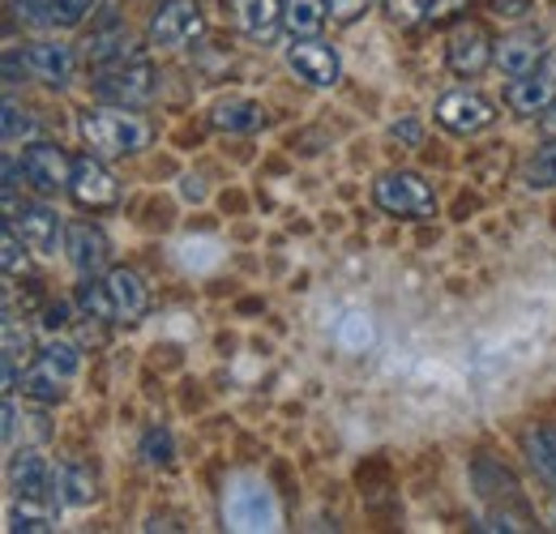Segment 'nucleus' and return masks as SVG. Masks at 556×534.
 <instances>
[{
  "instance_id": "nucleus-11",
  "label": "nucleus",
  "mask_w": 556,
  "mask_h": 534,
  "mask_svg": "<svg viewBox=\"0 0 556 534\" xmlns=\"http://www.w3.org/2000/svg\"><path fill=\"white\" fill-rule=\"evenodd\" d=\"M492 35H488L480 22H458L445 39V65L454 68L458 77H476L492 65Z\"/></svg>"
},
{
  "instance_id": "nucleus-26",
  "label": "nucleus",
  "mask_w": 556,
  "mask_h": 534,
  "mask_svg": "<svg viewBox=\"0 0 556 534\" xmlns=\"http://www.w3.org/2000/svg\"><path fill=\"white\" fill-rule=\"evenodd\" d=\"M77 308L90 317V321H116L112 313V295H108V282L94 274V278H81L77 287Z\"/></svg>"
},
{
  "instance_id": "nucleus-30",
  "label": "nucleus",
  "mask_w": 556,
  "mask_h": 534,
  "mask_svg": "<svg viewBox=\"0 0 556 534\" xmlns=\"http://www.w3.org/2000/svg\"><path fill=\"white\" fill-rule=\"evenodd\" d=\"M30 249H26V240L13 231V223L4 227V236H0V266H4V274L9 278H17V274H26V266H30V257H26Z\"/></svg>"
},
{
  "instance_id": "nucleus-24",
  "label": "nucleus",
  "mask_w": 556,
  "mask_h": 534,
  "mask_svg": "<svg viewBox=\"0 0 556 534\" xmlns=\"http://www.w3.org/2000/svg\"><path fill=\"white\" fill-rule=\"evenodd\" d=\"M52 377H61L65 385H73V377L81 372V351L70 346V342H61V338H52L48 346H39V355H35Z\"/></svg>"
},
{
  "instance_id": "nucleus-38",
  "label": "nucleus",
  "mask_w": 556,
  "mask_h": 534,
  "mask_svg": "<svg viewBox=\"0 0 556 534\" xmlns=\"http://www.w3.org/2000/svg\"><path fill=\"white\" fill-rule=\"evenodd\" d=\"M544 125H548V134H556V103H553V112L544 116Z\"/></svg>"
},
{
  "instance_id": "nucleus-13",
  "label": "nucleus",
  "mask_w": 556,
  "mask_h": 534,
  "mask_svg": "<svg viewBox=\"0 0 556 534\" xmlns=\"http://www.w3.org/2000/svg\"><path fill=\"white\" fill-rule=\"evenodd\" d=\"M65 253H70V266L77 269L81 278L103 274V269H108V262H112V244H108L103 227H94V223H70Z\"/></svg>"
},
{
  "instance_id": "nucleus-1",
  "label": "nucleus",
  "mask_w": 556,
  "mask_h": 534,
  "mask_svg": "<svg viewBox=\"0 0 556 534\" xmlns=\"http://www.w3.org/2000/svg\"><path fill=\"white\" fill-rule=\"evenodd\" d=\"M77 134L86 141V150L99 154V158H134L154 137L134 107H116V103L86 107L77 116Z\"/></svg>"
},
{
  "instance_id": "nucleus-5",
  "label": "nucleus",
  "mask_w": 556,
  "mask_h": 534,
  "mask_svg": "<svg viewBox=\"0 0 556 534\" xmlns=\"http://www.w3.org/2000/svg\"><path fill=\"white\" fill-rule=\"evenodd\" d=\"M9 223H13V231L26 240V249H30L35 257H56V253L65 249L70 227H65V218H61L52 205H43V201L17 205V209L9 214Z\"/></svg>"
},
{
  "instance_id": "nucleus-35",
  "label": "nucleus",
  "mask_w": 556,
  "mask_h": 534,
  "mask_svg": "<svg viewBox=\"0 0 556 534\" xmlns=\"http://www.w3.org/2000/svg\"><path fill=\"white\" fill-rule=\"evenodd\" d=\"M492 9H496V17H505V22H522V17L535 13L531 0H492Z\"/></svg>"
},
{
  "instance_id": "nucleus-3",
  "label": "nucleus",
  "mask_w": 556,
  "mask_h": 534,
  "mask_svg": "<svg viewBox=\"0 0 556 534\" xmlns=\"http://www.w3.org/2000/svg\"><path fill=\"white\" fill-rule=\"evenodd\" d=\"M163 77L150 61H125V65L94 68V99L116 107H146L154 103Z\"/></svg>"
},
{
  "instance_id": "nucleus-25",
  "label": "nucleus",
  "mask_w": 556,
  "mask_h": 534,
  "mask_svg": "<svg viewBox=\"0 0 556 534\" xmlns=\"http://www.w3.org/2000/svg\"><path fill=\"white\" fill-rule=\"evenodd\" d=\"M527 454H531L535 470L556 487V428L553 423H540V428L527 432Z\"/></svg>"
},
{
  "instance_id": "nucleus-7",
  "label": "nucleus",
  "mask_w": 556,
  "mask_h": 534,
  "mask_svg": "<svg viewBox=\"0 0 556 534\" xmlns=\"http://www.w3.org/2000/svg\"><path fill=\"white\" fill-rule=\"evenodd\" d=\"M81 209H112L121 201V180L108 171L99 154H77L73 158L70 189H65Z\"/></svg>"
},
{
  "instance_id": "nucleus-27",
  "label": "nucleus",
  "mask_w": 556,
  "mask_h": 534,
  "mask_svg": "<svg viewBox=\"0 0 556 534\" xmlns=\"http://www.w3.org/2000/svg\"><path fill=\"white\" fill-rule=\"evenodd\" d=\"M9 534H43L52 531V509H35V500H17L13 509H9Z\"/></svg>"
},
{
  "instance_id": "nucleus-10",
  "label": "nucleus",
  "mask_w": 556,
  "mask_h": 534,
  "mask_svg": "<svg viewBox=\"0 0 556 534\" xmlns=\"http://www.w3.org/2000/svg\"><path fill=\"white\" fill-rule=\"evenodd\" d=\"M556 103V61H544L540 68L509 77L505 86V107L518 116H548Z\"/></svg>"
},
{
  "instance_id": "nucleus-23",
  "label": "nucleus",
  "mask_w": 556,
  "mask_h": 534,
  "mask_svg": "<svg viewBox=\"0 0 556 534\" xmlns=\"http://www.w3.org/2000/svg\"><path fill=\"white\" fill-rule=\"evenodd\" d=\"M65 390H70V385H65L61 377H52L39 359H30V368L22 372V394L30 402H39V406H56V402L65 398Z\"/></svg>"
},
{
  "instance_id": "nucleus-28",
  "label": "nucleus",
  "mask_w": 556,
  "mask_h": 534,
  "mask_svg": "<svg viewBox=\"0 0 556 534\" xmlns=\"http://www.w3.org/2000/svg\"><path fill=\"white\" fill-rule=\"evenodd\" d=\"M99 0H48V26L52 30H77Z\"/></svg>"
},
{
  "instance_id": "nucleus-37",
  "label": "nucleus",
  "mask_w": 556,
  "mask_h": 534,
  "mask_svg": "<svg viewBox=\"0 0 556 534\" xmlns=\"http://www.w3.org/2000/svg\"><path fill=\"white\" fill-rule=\"evenodd\" d=\"M65 326H70V304H52V308L43 313V330L56 334V330H65Z\"/></svg>"
},
{
  "instance_id": "nucleus-9",
  "label": "nucleus",
  "mask_w": 556,
  "mask_h": 534,
  "mask_svg": "<svg viewBox=\"0 0 556 534\" xmlns=\"http://www.w3.org/2000/svg\"><path fill=\"white\" fill-rule=\"evenodd\" d=\"M287 65L295 68L300 81H308V86H317V90H330V86H339V77H343L339 52H334L326 39H317V35H308V39H291V48H287Z\"/></svg>"
},
{
  "instance_id": "nucleus-20",
  "label": "nucleus",
  "mask_w": 556,
  "mask_h": 534,
  "mask_svg": "<svg viewBox=\"0 0 556 534\" xmlns=\"http://www.w3.org/2000/svg\"><path fill=\"white\" fill-rule=\"evenodd\" d=\"M94 496H99V483H94V470L86 462H65L56 470V505L86 509V505H94Z\"/></svg>"
},
{
  "instance_id": "nucleus-14",
  "label": "nucleus",
  "mask_w": 556,
  "mask_h": 534,
  "mask_svg": "<svg viewBox=\"0 0 556 534\" xmlns=\"http://www.w3.org/2000/svg\"><path fill=\"white\" fill-rule=\"evenodd\" d=\"M103 282H108V295H112L116 326H138L141 317H146V308H150V291H146L138 269H129V266L108 269Z\"/></svg>"
},
{
  "instance_id": "nucleus-17",
  "label": "nucleus",
  "mask_w": 556,
  "mask_h": 534,
  "mask_svg": "<svg viewBox=\"0 0 556 534\" xmlns=\"http://www.w3.org/2000/svg\"><path fill=\"white\" fill-rule=\"evenodd\" d=\"M134 52H138V43H134L129 26H121V22H108V26L90 30V35H86V43H81L86 65H94V68L125 65V61H134Z\"/></svg>"
},
{
  "instance_id": "nucleus-15",
  "label": "nucleus",
  "mask_w": 556,
  "mask_h": 534,
  "mask_svg": "<svg viewBox=\"0 0 556 534\" xmlns=\"http://www.w3.org/2000/svg\"><path fill=\"white\" fill-rule=\"evenodd\" d=\"M52 487H56V470L48 467L43 454L22 449V454L9 458V492L17 500H43Z\"/></svg>"
},
{
  "instance_id": "nucleus-6",
  "label": "nucleus",
  "mask_w": 556,
  "mask_h": 534,
  "mask_svg": "<svg viewBox=\"0 0 556 534\" xmlns=\"http://www.w3.org/2000/svg\"><path fill=\"white\" fill-rule=\"evenodd\" d=\"M17 167H22V180H26L35 193H43V198L70 189L73 158L56 141H30V145L22 150V158H17Z\"/></svg>"
},
{
  "instance_id": "nucleus-21",
  "label": "nucleus",
  "mask_w": 556,
  "mask_h": 534,
  "mask_svg": "<svg viewBox=\"0 0 556 534\" xmlns=\"http://www.w3.org/2000/svg\"><path fill=\"white\" fill-rule=\"evenodd\" d=\"M330 17V4L326 0H282V30L291 39H308V35H321Z\"/></svg>"
},
{
  "instance_id": "nucleus-12",
  "label": "nucleus",
  "mask_w": 556,
  "mask_h": 534,
  "mask_svg": "<svg viewBox=\"0 0 556 534\" xmlns=\"http://www.w3.org/2000/svg\"><path fill=\"white\" fill-rule=\"evenodd\" d=\"M548 61V39L535 30H514L492 48V65L501 68L505 77H522L531 68H540Z\"/></svg>"
},
{
  "instance_id": "nucleus-33",
  "label": "nucleus",
  "mask_w": 556,
  "mask_h": 534,
  "mask_svg": "<svg viewBox=\"0 0 556 534\" xmlns=\"http://www.w3.org/2000/svg\"><path fill=\"white\" fill-rule=\"evenodd\" d=\"M17 359H30V338H26V330L17 334V321L9 317L4 321V364H17Z\"/></svg>"
},
{
  "instance_id": "nucleus-16",
  "label": "nucleus",
  "mask_w": 556,
  "mask_h": 534,
  "mask_svg": "<svg viewBox=\"0 0 556 534\" xmlns=\"http://www.w3.org/2000/svg\"><path fill=\"white\" fill-rule=\"evenodd\" d=\"M73 68H77V56H73L70 43H56V39H39L26 48V73H35L43 86L61 90L73 81Z\"/></svg>"
},
{
  "instance_id": "nucleus-32",
  "label": "nucleus",
  "mask_w": 556,
  "mask_h": 534,
  "mask_svg": "<svg viewBox=\"0 0 556 534\" xmlns=\"http://www.w3.org/2000/svg\"><path fill=\"white\" fill-rule=\"evenodd\" d=\"M9 17L26 26H48V0H9Z\"/></svg>"
},
{
  "instance_id": "nucleus-39",
  "label": "nucleus",
  "mask_w": 556,
  "mask_h": 534,
  "mask_svg": "<svg viewBox=\"0 0 556 534\" xmlns=\"http://www.w3.org/2000/svg\"><path fill=\"white\" fill-rule=\"evenodd\" d=\"M553 526H556V509H553Z\"/></svg>"
},
{
  "instance_id": "nucleus-2",
  "label": "nucleus",
  "mask_w": 556,
  "mask_h": 534,
  "mask_svg": "<svg viewBox=\"0 0 556 534\" xmlns=\"http://www.w3.org/2000/svg\"><path fill=\"white\" fill-rule=\"evenodd\" d=\"M202 35H206V13L198 0H163L146 26V43L154 52H185Z\"/></svg>"
},
{
  "instance_id": "nucleus-4",
  "label": "nucleus",
  "mask_w": 556,
  "mask_h": 534,
  "mask_svg": "<svg viewBox=\"0 0 556 534\" xmlns=\"http://www.w3.org/2000/svg\"><path fill=\"white\" fill-rule=\"evenodd\" d=\"M372 201H377L386 214L407 218V223L437 218V193H432V185H428L419 171H386V176H377Z\"/></svg>"
},
{
  "instance_id": "nucleus-36",
  "label": "nucleus",
  "mask_w": 556,
  "mask_h": 534,
  "mask_svg": "<svg viewBox=\"0 0 556 534\" xmlns=\"http://www.w3.org/2000/svg\"><path fill=\"white\" fill-rule=\"evenodd\" d=\"M326 4H330V17L334 22H355L368 9V0H326Z\"/></svg>"
},
{
  "instance_id": "nucleus-8",
  "label": "nucleus",
  "mask_w": 556,
  "mask_h": 534,
  "mask_svg": "<svg viewBox=\"0 0 556 534\" xmlns=\"http://www.w3.org/2000/svg\"><path fill=\"white\" fill-rule=\"evenodd\" d=\"M437 125L454 137H476L496 125V107L488 103L484 94L476 90H450L441 103H437Z\"/></svg>"
},
{
  "instance_id": "nucleus-18",
  "label": "nucleus",
  "mask_w": 556,
  "mask_h": 534,
  "mask_svg": "<svg viewBox=\"0 0 556 534\" xmlns=\"http://www.w3.org/2000/svg\"><path fill=\"white\" fill-rule=\"evenodd\" d=\"M231 4V22L240 26V35L270 43L282 30V0H227Z\"/></svg>"
},
{
  "instance_id": "nucleus-19",
  "label": "nucleus",
  "mask_w": 556,
  "mask_h": 534,
  "mask_svg": "<svg viewBox=\"0 0 556 534\" xmlns=\"http://www.w3.org/2000/svg\"><path fill=\"white\" fill-rule=\"evenodd\" d=\"M210 125L218 134H257L266 125V107L257 99H240V94H227L210 107Z\"/></svg>"
},
{
  "instance_id": "nucleus-31",
  "label": "nucleus",
  "mask_w": 556,
  "mask_h": 534,
  "mask_svg": "<svg viewBox=\"0 0 556 534\" xmlns=\"http://www.w3.org/2000/svg\"><path fill=\"white\" fill-rule=\"evenodd\" d=\"M0 129H4V141H26V137H35V120H30V112H26L17 99H4V120H0Z\"/></svg>"
},
{
  "instance_id": "nucleus-34",
  "label": "nucleus",
  "mask_w": 556,
  "mask_h": 534,
  "mask_svg": "<svg viewBox=\"0 0 556 534\" xmlns=\"http://www.w3.org/2000/svg\"><path fill=\"white\" fill-rule=\"evenodd\" d=\"M432 4H437V0H386V13H390L394 22H419V17L432 13Z\"/></svg>"
},
{
  "instance_id": "nucleus-22",
  "label": "nucleus",
  "mask_w": 556,
  "mask_h": 534,
  "mask_svg": "<svg viewBox=\"0 0 556 534\" xmlns=\"http://www.w3.org/2000/svg\"><path fill=\"white\" fill-rule=\"evenodd\" d=\"M522 185H527L531 193L556 189V137L540 141V145L527 154V163H522Z\"/></svg>"
},
{
  "instance_id": "nucleus-29",
  "label": "nucleus",
  "mask_w": 556,
  "mask_h": 534,
  "mask_svg": "<svg viewBox=\"0 0 556 534\" xmlns=\"http://www.w3.org/2000/svg\"><path fill=\"white\" fill-rule=\"evenodd\" d=\"M141 462L146 467H172L176 462V441H172L167 428H150L141 436Z\"/></svg>"
}]
</instances>
